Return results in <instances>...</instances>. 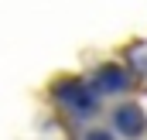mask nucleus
Listing matches in <instances>:
<instances>
[{
	"mask_svg": "<svg viewBox=\"0 0 147 140\" xmlns=\"http://www.w3.org/2000/svg\"><path fill=\"white\" fill-rule=\"evenodd\" d=\"M55 96H58V103L65 106L69 113H75V116H89V113L96 109V92H92L89 85H82V82H58Z\"/></svg>",
	"mask_w": 147,
	"mask_h": 140,
	"instance_id": "f257e3e1",
	"label": "nucleus"
},
{
	"mask_svg": "<svg viewBox=\"0 0 147 140\" xmlns=\"http://www.w3.org/2000/svg\"><path fill=\"white\" fill-rule=\"evenodd\" d=\"M113 120H116V130L127 133V137H137V133L147 130V120H144V113H140L137 106H120Z\"/></svg>",
	"mask_w": 147,
	"mask_h": 140,
	"instance_id": "f03ea898",
	"label": "nucleus"
},
{
	"mask_svg": "<svg viewBox=\"0 0 147 140\" xmlns=\"http://www.w3.org/2000/svg\"><path fill=\"white\" fill-rule=\"evenodd\" d=\"M96 85L103 92H120V89H127V72L116 69V65H106V69L96 72Z\"/></svg>",
	"mask_w": 147,
	"mask_h": 140,
	"instance_id": "7ed1b4c3",
	"label": "nucleus"
}]
</instances>
